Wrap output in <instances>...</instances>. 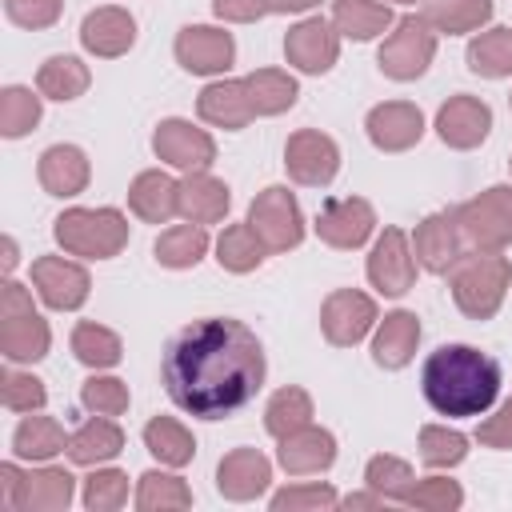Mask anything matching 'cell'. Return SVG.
<instances>
[{
  "label": "cell",
  "mask_w": 512,
  "mask_h": 512,
  "mask_svg": "<svg viewBox=\"0 0 512 512\" xmlns=\"http://www.w3.org/2000/svg\"><path fill=\"white\" fill-rule=\"evenodd\" d=\"M128 500V476L116 472V468H104V472H92L88 484H84V504L92 512H104V508H120Z\"/></svg>",
  "instance_id": "7dc6e473"
},
{
  "label": "cell",
  "mask_w": 512,
  "mask_h": 512,
  "mask_svg": "<svg viewBox=\"0 0 512 512\" xmlns=\"http://www.w3.org/2000/svg\"><path fill=\"white\" fill-rule=\"evenodd\" d=\"M468 68H472L476 76H488V80L512 76V28L480 32V36L468 44Z\"/></svg>",
  "instance_id": "836d02e7"
},
{
  "label": "cell",
  "mask_w": 512,
  "mask_h": 512,
  "mask_svg": "<svg viewBox=\"0 0 512 512\" xmlns=\"http://www.w3.org/2000/svg\"><path fill=\"white\" fill-rule=\"evenodd\" d=\"M332 24H336V32H344L352 40H372L384 28H392V12H388V4H376V0H336Z\"/></svg>",
  "instance_id": "f546056e"
},
{
  "label": "cell",
  "mask_w": 512,
  "mask_h": 512,
  "mask_svg": "<svg viewBox=\"0 0 512 512\" xmlns=\"http://www.w3.org/2000/svg\"><path fill=\"white\" fill-rule=\"evenodd\" d=\"M228 212V188L208 172H188L180 184V216L192 224H216Z\"/></svg>",
  "instance_id": "484cf974"
},
{
  "label": "cell",
  "mask_w": 512,
  "mask_h": 512,
  "mask_svg": "<svg viewBox=\"0 0 512 512\" xmlns=\"http://www.w3.org/2000/svg\"><path fill=\"white\" fill-rule=\"evenodd\" d=\"M372 324H376V304L356 288L332 292L320 308V328H324L328 344H336V348H348V344L364 340Z\"/></svg>",
  "instance_id": "9c48e42d"
},
{
  "label": "cell",
  "mask_w": 512,
  "mask_h": 512,
  "mask_svg": "<svg viewBox=\"0 0 512 512\" xmlns=\"http://www.w3.org/2000/svg\"><path fill=\"white\" fill-rule=\"evenodd\" d=\"M436 56V28L416 12V16H400L396 32L380 44V72L392 80H416Z\"/></svg>",
  "instance_id": "8992f818"
},
{
  "label": "cell",
  "mask_w": 512,
  "mask_h": 512,
  "mask_svg": "<svg viewBox=\"0 0 512 512\" xmlns=\"http://www.w3.org/2000/svg\"><path fill=\"white\" fill-rule=\"evenodd\" d=\"M400 4H412V0H400Z\"/></svg>",
  "instance_id": "680465c9"
},
{
  "label": "cell",
  "mask_w": 512,
  "mask_h": 512,
  "mask_svg": "<svg viewBox=\"0 0 512 512\" xmlns=\"http://www.w3.org/2000/svg\"><path fill=\"white\" fill-rule=\"evenodd\" d=\"M492 128V108L476 96H452L440 112H436V132L448 148H476Z\"/></svg>",
  "instance_id": "9a60e30c"
},
{
  "label": "cell",
  "mask_w": 512,
  "mask_h": 512,
  "mask_svg": "<svg viewBox=\"0 0 512 512\" xmlns=\"http://www.w3.org/2000/svg\"><path fill=\"white\" fill-rule=\"evenodd\" d=\"M12 448H16L20 460H52L56 452L68 448V440H64V428L52 416H28V420H20V428L12 436Z\"/></svg>",
  "instance_id": "d6a6232c"
},
{
  "label": "cell",
  "mask_w": 512,
  "mask_h": 512,
  "mask_svg": "<svg viewBox=\"0 0 512 512\" xmlns=\"http://www.w3.org/2000/svg\"><path fill=\"white\" fill-rule=\"evenodd\" d=\"M0 396H4V408L8 412H40L48 392L36 376H20V372H4L0 376Z\"/></svg>",
  "instance_id": "f6af8a7d"
},
{
  "label": "cell",
  "mask_w": 512,
  "mask_h": 512,
  "mask_svg": "<svg viewBox=\"0 0 512 512\" xmlns=\"http://www.w3.org/2000/svg\"><path fill=\"white\" fill-rule=\"evenodd\" d=\"M340 504H344V508H380V504H388V500H384L380 492H372V496H344Z\"/></svg>",
  "instance_id": "11a10c76"
},
{
  "label": "cell",
  "mask_w": 512,
  "mask_h": 512,
  "mask_svg": "<svg viewBox=\"0 0 512 512\" xmlns=\"http://www.w3.org/2000/svg\"><path fill=\"white\" fill-rule=\"evenodd\" d=\"M244 88H248V104H252L256 116H276V112L292 108L296 96H300L296 80H292L288 72H280V68H260V72H252V76L244 80Z\"/></svg>",
  "instance_id": "f1b7e54d"
},
{
  "label": "cell",
  "mask_w": 512,
  "mask_h": 512,
  "mask_svg": "<svg viewBox=\"0 0 512 512\" xmlns=\"http://www.w3.org/2000/svg\"><path fill=\"white\" fill-rule=\"evenodd\" d=\"M312 420V400L304 388H280L264 408V428L272 436H288Z\"/></svg>",
  "instance_id": "ab89813d"
},
{
  "label": "cell",
  "mask_w": 512,
  "mask_h": 512,
  "mask_svg": "<svg viewBox=\"0 0 512 512\" xmlns=\"http://www.w3.org/2000/svg\"><path fill=\"white\" fill-rule=\"evenodd\" d=\"M88 68L76 60V56H48L36 72V88L48 96V100H76L84 88H88Z\"/></svg>",
  "instance_id": "e575fe53"
},
{
  "label": "cell",
  "mask_w": 512,
  "mask_h": 512,
  "mask_svg": "<svg viewBox=\"0 0 512 512\" xmlns=\"http://www.w3.org/2000/svg\"><path fill=\"white\" fill-rule=\"evenodd\" d=\"M468 452V440L460 432H448V428H436V424H424L420 428V460L428 468H448V464H460Z\"/></svg>",
  "instance_id": "ee69618b"
},
{
  "label": "cell",
  "mask_w": 512,
  "mask_h": 512,
  "mask_svg": "<svg viewBox=\"0 0 512 512\" xmlns=\"http://www.w3.org/2000/svg\"><path fill=\"white\" fill-rule=\"evenodd\" d=\"M80 44L96 56H124L136 44V20L124 8H96L80 24Z\"/></svg>",
  "instance_id": "d6986e66"
},
{
  "label": "cell",
  "mask_w": 512,
  "mask_h": 512,
  "mask_svg": "<svg viewBox=\"0 0 512 512\" xmlns=\"http://www.w3.org/2000/svg\"><path fill=\"white\" fill-rule=\"evenodd\" d=\"M336 504H340V496L324 484H300V488H284V492L272 496L276 512H284V508L288 512H296V508H336Z\"/></svg>",
  "instance_id": "c3c4849f"
},
{
  "label": "cell",
  "mask_w": 512,
  "mask_h": 512,
  "mask_svg": "<svg viewBox=\"0 0 512 512\" xmlns=\"http://www.w3.org/2000/svg\"><path fill=\"white\" fill-rule=\"evenodd\" d=\"M212 8H216V16L244 24V20H256V16L272 12V0H212Z\"/></svg>",
  "instance_id": "f5cc1de1"
},
{
  "label": "cell",
  "mask_w": 512,
  "mask_h": 512,
  "mask_svg": "<svg viewBox=\"0 0 512 512\" xmlns=\"http://www.w3.org/2000/svg\"><path fill=\"white\" fill-rule=\"evenodd\" d=\"M160 380L180 412L228 420L256 400L264 384V348L248 324L232 316H204L164 344Z\"/></svg>",
  "instance_id": "6da1fadb"
},
{
  "label": "cell",
  "mask_w": 512,
  "mask_h": 512,
  "mask_svg": "<svg viewBox=\"0 0 512 512\" xmlns=\"http://www.w3.org/2000/svg\"><path fill=\"white\" fill-rule=\"evenodd\" d=\"M368 280L376 292L384 296H404L416 280V260L408 252V236L400 228H384V236L376 240L372 256H368Z\"/></svg>",
  "instance_id": "30bf717a"
},
{
  "label": "cell",
  "mask_w": 512,
  "mask_h": 512,
  "mask_svg": "<svg viewBox=\"0 0 512 512\" xmlns=\"http://www.w3.org/2000/svg\"><path fill=\"white\" fill-rule=\"evenodd\" d=\"M204 252H208V232L192 220L160 232V240H156V260L164 268H192Z\"/></svg>",
  "instance_id": "d590c367"
},
{
  "label": "cell",
  "mask_w": 512,
  "mask_h": 512,
  "mask_svg": "<svg viewBox=\"0 0 512 512\" xmlns=\"http://www.w3.org/2000/svg\"><path fill=\"white\" fill-rule=\"evenodd\" d=\"M408 504H412V508H440V512H448V508H460V504H464V492H460L452 480L432 476V480H424V484L412 488Z\"/></svg>",
  "instance_id": "681fc988"
},
{
  "label": "cell",
  "mask_w": 512,
  "mask_h": 512,
  "mask_svg": "<svg viewBox=\"0 0 512 512\" xmlns=\"http://www.w3.org/2000/svg\"><path fill=\"white\" fill-rule=\"evenodd\" d=\"M56 240L72 256L108 260L128 244V220L116 208H68L56 220Z\"/></svg>",
  "instance_id": "277c9868"
},
{
  "label": "cell",
  "mask_w": 512,
  "mask_h": 512,
  "mask_svg": "<svg viewBox=\"0 0 512 512\" xmlns=\"http://www.w3.org/2000/svg\"><path fill=\"white\" fill-rule=\"evenodd\" d=\"M152 148L160 160L184 168V172H204L216 160V144L204 128H192L188 120H164L152 136Z\"/></svg>",
  "instance_id": "7c38bea8"
},
{
  "label": "cell",
  "mask_w": 512,
  "mask_h": 512,
  "mask_svg": "<svg viewBox=\"0 0 512 512\" xmlns=\"http://www.w3.org/2000/svg\"><path fill=\"white\" fill-rule=\"evenodd\" d=\"M420 16L436 28V32H472L492 16V0H424Z\"/></svg>",
  "instance_id": "4dcf8cb0"
},
{
  "label": "cell",
  "mask_w": 512,
  "mask_h": 512,
  "mask_svg": "<svg viewBox=\"0 0 512 512\" xmlns=\"http://www.w3.org/2000/svg\"><path fill=\"white\" fill-rule=\"evenodd\" d=\"M80 400L92 412H100V416H120L128 408V384L124 380H112V376H92V380H84Z\"/></svg>",
  "instance_id": "bcb514c9"
},
{
  "label": "cell",
  "mask_w": 512,
  "mask_h": 512,
  "mask_svg": "<svg viewBox=\"0 0 512 512\" xmlns=\"http://www.w3.org/2000/svg\"><path fill=\"white\" fill-rule=\"evenodd\" d=\"M36 172H40L44 192H52V196H76L88 184V160H84V152L76 144H52L40 156Z\"/></svg>",
  "instance_id": "cb8c5ba5"
},
{
  "label": "cell",
  "mask_w": 512,
  "mask_h": 512,
  "mask_svg": "<svg viewBox=\"0 0 512 512\" xmlns=\"http://www.w3.org/2000/svg\"><path fill=\"white\" fill-rule=\"evenodd\" d=\"M232 56H236V44H232V36L220 32V28L196 24V28H180V36H176V60H180L188 72H196V76L224 72V68L232 64Z\"/></svg>",
  "instance_id": "e0dca14e"
},
{
  "label": "cell",
  "mask_w": 512,
  "mask_h": 512,
  "mask_svg": "<svg viewBox=\"0 0 512 512\" xmlns=\"http://www.w3.org/2000/svg\"><path fill=\"white\" fill-rule=\"evenodd\" d=\"M0 352L4 360H40L48 356V324L36 312L0 316Z\"/></svg>",
  "instance_id": "d4e9b609"
},
{
  "label": "cell",
  "mask_w": 512,
  "mask_h": 512,
  "mask_svg": "<svg viewBox=\"0 0 512 512\" xmlns=\"http://www.w3.org/2000/svg\"><path fill=\"white\" fill-rule=\"evenodd\" d=\"M312 4H320V0H272V12H304Z\"/></svg>",
  "instance_id": "9f6ffc18"
},
{
  "label": "cell",
  "mask_w": 512,
  "mask_h": 512,
  "mask_svg": "<svg viewBox=\"0 0 512 512\" xmlns=\"http://www.w3.org/2000/svg\"><path fill=\"white\" fill-rule=\"evenodd\" d=\"M72 500V476L64 468H40L24 476L16 508H68Z\"/></svg>",
  "instance_id": "8d00e7d4"
},
{
  "label": "cell",
  "mask_w": 512,
  "mask_h": 512,
  "mask_svg": "<svg viewBox=\"0 0 512 512\" xmlns=\"http://www.w3.org/2000/svg\"><path fill=\"white\" fill-rule=\"evenodd\" d=\"M192 492L184 488L180 476H164V472H144L140 476V492H136V508L156 512V508H188Z\"/></svg>",
  "instance_id": "b9f144b4"
},
{
  "label": "cell",
  "mask_w": 512,
  "mask_h": 512,
  "mask_svg": "<svg viewBox=\"0 0 512 512\" xmlns=\"http://www.w3.org/2000/svg\"><path fill=\"white\" fill-rule=\"evenodd\" d=\"M284 168H288V176H292L296 184L324 188V184H332V176H336V168H340V152H336V144H332L324 132L300 128V132H292L288 144H284Z\"/></svg>",
  "instance_id": "ba28073f"
},
{
  "label": "cell",
  "mask_w": 512,
  "mask_h": 512,
  "mask_svg": "<svg viewBox=\"0 0 512 512\" xmlns=\"http://www.w3.org/2000/svg\"><path fill=\"white\" fill-rule=\"evenodd\" d=\"M268 480H272V468L256 448H236L216 468V488L228 500H252L268 488Z\"/></svg>",
  "instance_id": "ffe728a7"
},
{
  "label": "cell",
  "mask_w": 512,
  "mask_h": 512,
  "mask_svg": "<svg viewBox=\"0 0 512 512\" xmlns=\"http://www.w3.org/2000/svg\"><path fill=\"white\" fill-rule=\"evenodd\" d=\"M128 204L148 224H168L180 212V184L164 172H140L128 188Z\"/></svg>",
  "instance_id": "7402d4cb"
},
{
  "label": "cell",
  "mask_w": 512,
  "mask_h": 512,
  "mask_svg": "<svg viewBox=\"0 0 512 512\" xmlns=\"http://www.w3.org/2000/svg\"><path fill=\"white\" fill-rule=\"evenodd\" d=\"M420 392L436 416H484L500 396V364L472 344H440L420 368Z\"/></svg>",
  "instance_id": "7a4b0ae2"
},
{
  "label": "cell",
  "mask_w": 512,
  "mask_h": 512,
  "mask_svg": "<svg viewBox=\"0 0 512 512\" xmlns=\"http://www.w3.org/2000/svg\"><path fill=\"white\" fill-rule=\"evenodd\" d=\"M248 224H252V232L260 236V244H264L268 252H288V248H296V244L304 240L300 208H296L292 192H288V188H276V184L264 188V192L252 200Z\"/></svg>",
  "instance_id": "52a82bcc"
},
{
  "label": "cell",
  "mask_w": 512,
  "mask_h": 512,
  "mask_svg": "<svg viewBox=\"0 0 512 512\" xmlns=\"http://www.w3.org/2000/svg\"><path fill=\"white\" fill-rule=\"evenodd\" d=\"M40 120V96L28 88H4L0 92V132L4 136H24Z\"/></svg>",
  "instance_id": "7bdbcfd3"
},
{
  "label": "cell",
  "mask_w": 512,
  "mask_h": 512,
  "mask_svg": "<svg viewBox=\"0 0 512 512\" xmlns=\"http://www.w3.org/2000/svg\"><path fill=\"white\" fill-rule=\"evenodd\" d=\"M144 444H148V452H152L160 464H172V468L188 464L192 452H196L192 432H188L180 420H172V416H156V420H148V424H144Z\"/></svg>",
  "instance_id": "1f68e13d"
},
{
  "label": "cell",
  "mask_w": 512,
  "mask_h": 512,
  "mask_svg": "<svg viewBox=\"0 0 512 512\" xmlns=\"http://www.w3.org/2000/svg\"><path fill=\"white\" fill-rule=\"evenodd\" d=\"M332 460H336V440H332V432H324V428L304 424V428L280 436V464H284L292 476L324 472Z\"/></svg>",
  "instance_id": "44dd1931"
},
{
  "label": "cell",
  "mask_w": 512,
  "mask_h": 512,
  "mask_svg": "<svg viewBox=\"0 0 512 512\" xmlns=\"http://www.w3.org/2000/svg\"><path fill=\"white\" fill-rule=\"evenodd\" d=\"M464 252V236H460V224H456V212H436L428 220L416 224V260L420 268L444 276Z\"/></svg>",
  "instance_id": "2e32d148"
},
{
  "label": "cell",
  "mask_w": 512,
  "mask_h": 512,
  "mask_svg": "<svg viewBox=\"0 0 512 512\" xmlns=\"http://www.w3.org/2000/svg\"><path fill=\"white\" fill-rule=\"evenodd\" d=\"M364 480L372 492H380L384 500H396V504H408L416 480H412V468L396 456H372L368 468H364Z\"/></svg>",
  "instance_id": "60d3db41"
},
{
  "label": "cell",
  "mask_w": 512,
  "mask_h": 512,
  "mask_svg": "<svg viewBox=\"0 0 512 512\" xmlns=\"http://www.w3.org/2000/svg\"><path fill=\"white\" fill-rule=\"evenodd\" d=\"M32 284L40 300L56 312H72L88 300V272L64 256H40L32 260Z\"/></svg>",
  "instance_id": "8fae6325"
},
{
  "label": "cell",
  "mask_w": 512,
  "mask_h": 512,
  "mask_svg": "<svg viewBox=\"0 0 512 512\" xmlns=\"http://www.w3.org/2000/svg\"><path fill=\"white\" fill-rule=\"evenodd\" d=\"M420 136H424V116H420L416 104L388 100V104H376L368 112V140L376 148H384V152H404Z\"/></svg>",
  "instance_id": "ac0fdd59"
},
{
  "label": "cell",
  "mask_w": 512,
  "mask_h": 512,
  "mask_svg": "<svg viewBox=\"0 0 512 512\" xmlns=\"http://www.w3.org/2000/svg\"><path fill=\"white\" fill-rule=\"evenodd\" d=\"M4 12L20 28H48L60 20V0H4Z\"/></svg>",
  "instance_id": "f907efd6"
},
{
  "label": "cell",
  "mask_w": 512,
  "mask_h": 512,
  "mask_svg": "<svg viewBox=\"0 0 512 512\" xmlns=\"http://www.w3.org/2000/svg\"><path fill=\"white\" fill-rule=\"evenodd\" d=\"M12 268H16V244L4 240V272H12Z\"/></svg>",
  "instance_id": "6f0895ef"
},
{
  "label": "cell",
  "mask_w": 512,
  "mask_h": 512,
  "mask_svg": "<svg viewBox=\"0 0 512 512\" xmlns=\"http://www.w3.org/2000/svg\"><path fill=\"white\" fill-rule=\"evenodd\" d=\"M464 244L476 252H500L512 244V188H488L456 208Z\"/></svg>",
  "instance_id": "5b68a950"
},
{
  "label": "cell",
  "mask_w": 512,
  "mask_h": 512,
  "mask_svg": "<svg viewBox=\"0 0 512 512\" xmlns=\"http://www.w3.org/2000/svg\"><path fill=\"white\" fill-rule=\"evenodd\" d=\"M336 52H340V36L328 20L312 16V20H300L288 40H284V56L300 68V72H328L336 64Z\"/></svg>",
  "instance_id": "5bb4252c"
},
{
  "label": "cell",
  "mask_w": 512,
  "mask_h": 512,
  "mask_svg": "<svg viewBox=\"0 0 512 512\" xmlns=\"http://www.w3.org/2000/svg\"><path fill=\"white\" fill-rule=\"evenodd\" d=\"M376 216H372V204L360 200V196H344V200H328L316 216V232L324 244L332 248H360L372 232Z\"/></svg>",
  "instance_id": "4fadbf2b"
},
{
  "label": "cell",
  "mask_w": 512,
  "mask_h": 512,
  "mask_svg": "<svg viewBox=\"0 0 512 512\" xmlns=\"http://www.w3.org/2000/svg\"><path fill=\"white\" fill-rule=\"evenodd\" d=\"M452 280V300L464 316L488 320L496 316L508 284H512V264L500 252H460V260L448 268Z\"/></svg>",
  "instance_id": "3957f363"
},
{
  "label": "cell",
  "mask_w": 512,
  "mask_h": 512,
  "mask_svg": "<svg viewBox=\"0 0 512 512\" xmlns=\"http://www.w3.org/2000/svg\"><path fill=\"white\" fill-rule=\"evenodd\" d=\"M476 440L488 444V448H512V400L476 428Z\"/></svg>",
  "instance_id": "816d5d0a"
},
{
  "label": "cell",
  "mask_w": 512,
  "mask_h": 512,
  "mask_svg": "<svg viewBox=\"0 0 512 512\" xmlns=\"http://www.w3.org/2000/svg\"><path fill=\"white\" fill-rule=\"evenodd\" d=\"M0 484H4V504L16 508V496H20V484H24L20 468H16V464H4V468H0Z\"/></svg>",
  "instance_id": "db71d44e"
},
{
  "label": "cell",
  "mask_w": 512,
  "mask_h": 512,
  "mask_svg": "<svg viewBox=\"0 0 512 512\" xmlns=\"http://www.w3.org/2000/svg\"><path fill=\"white\" fill-rule=\"evenodd\" d=\"M72 352L88 368H112V364H120V336L112 328H104V324L84 320L72 332Z\"/></svg>",
  "instance_id": "f35d334b"
},
{
  "label": "cell",
  "mask_w": 512,
  "mask_h": 512,
  "mask_svg": "<svg viewBox=\"0 0 512 512\" xmlns=\"http://www.w3.org/2000/svg\"><path fill=\"white\" fill-rule=\"evenodd\" d=\"M508 168H512V160H508Z\"/></svg>",
  "instance_id": "91938a15"
},
{
  "label": "cell",
  "mask_w": 512,
  "mask_h": 512,
  "mask_svg": "<svg viewBox=\"0 0 512 512\" xmlns=\"http://www.w3.org/2000/svg\"><path fill=\"white\" fill-rule=\"evenodd\" d=\"M124 448V432L116 428V420L112 416H92V420H84L72 436H68V456L76 460V464H100V460H112L116 452Z\"/></svg>",
  "instance_id": "83f0119b"
},
{
  "label": "cell",
  "mask_w": 512,
  "mask_h": 512,
  "mask_svg": "<svg viewBox=\"0 0 512 512\" xmlns=\"http://www.w3.org/2000/svg\"><path fill=\"white\" fill-rule=\"evenodd\" d=\"M416 340H420V324L412 312H392L384 316L376 340H372V360L380 368H404L416 352Z\"/></svg>",
  "instance_id": "4316f807"
},
{
  "label": "cell",
  "mask_w": 512,
  "mask_h": 512,
  "mask_svg": "<svg viewBox=\"0 0 512 512\" xmlns=\"http://www.w3.org/2000/svg\"><path fill=\"white\" fill-rule=\"evenodd\" d=\"M200 116L208 120V124H216V128H228V132H236V128H244L256 112H252V104H248V88H244V80H216V84H208L204 92H200Z\"/></svg>",
  "instance_id": "603a6c76"
},
{
  "label": "cell",
  "mask_w": 512,
  "mask_h": 512,
  "mask_svg": "<svg viewBox=\"0 0 512 512\" xmlns=\"http://www.w3.org/2000/svg\"><path fill=\"white\" fill-rule=\"evenodd\" d=\"M264 252H268V248L260 244V236L252 232L248 220L224 228V236L216 240V260H220V268H228V272H252V268L264 260Z\"/></svg>",
  "instance_id": "74e56055"
}]
</instances>
